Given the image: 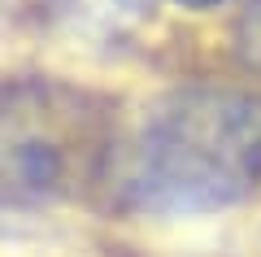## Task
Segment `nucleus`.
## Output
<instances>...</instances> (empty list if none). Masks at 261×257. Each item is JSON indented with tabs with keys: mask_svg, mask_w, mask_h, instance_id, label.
Masks as SVG:
<instances>
[{
	"mask_svg": "<svg viewBox=\"0 0 261 257\" xmlns=\"http://www.w3.org/2000/svg\"><path fill=\"white\" fill-rule=\"evenodd\" d=\"M105 179L122 209L192 218L240 205L261 188V92L187 83L144 105L109 139Z\"/></svg>",
	"mask_w": 261,
	"mask_h": 257,
	"instance_id": "1",
	"label": "nucleus"
},
{
	"mask_svg": "<svg viewBox=\"0 0 261 257\" xmlns=\"http://www.w3.org/2000/svg\"><path fill=\"white\" fill-rule=\"evenodd\" d=\"M109 139L83 92L18 83L0 92V205H48L105 166Z\"/></svg>",
	"mask_w": 261,
	"mask_h": 257,
	"instance_id": "2",
	"label": "nucleus"
},
{
	"mask_svg": "<svg viewBox=\"0 0 261 257\" xmlns=\"http://www.w3.org/2000/svg\"><path fill=\"white\" fill-rule=\"evenodd\" d=\"M235 53L248 70L261 74V0H252L248 9H244L240 27H235Z\"/></svg>",
	"mask_w": 261,
	"mask_h": 257,
	"instance_id": "3",
	"label": "nucleus"
},
{
	"mask_svg": "<svg viewBox=\"0 0 261 257\" xmlns=\"http://www.w3.org/2000/svg\"><path fill=\"white\" fill-rule=\"evenodd\" d=\"M183 9H218V5H231V0H174Z\"/></svg>",
	"mask_w": 261,
	"mask_h": 257,
	"instance_id": "4",
	"label": "nucleus"
}]
</instances>
